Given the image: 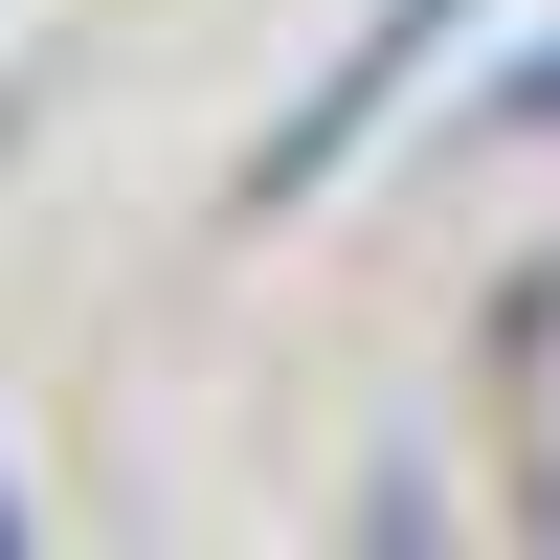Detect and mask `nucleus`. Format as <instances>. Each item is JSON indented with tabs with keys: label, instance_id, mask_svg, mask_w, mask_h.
I'll return each instance as SVG.
<instances>
[{
	"label": "nucleus",
	"instance_id": "obj_1",
	"mask_svg": "<svg viewBox=\"0 0 560 560\" xmlns=\"http://www.w3.org/2000/svg\"><path fill=\"white\" fill-rule=\"evenodd\" d=\"M448 23H471V0H359V23H337V68H314L292 113L247 135V202H269V224H292V202H337V179L382 158V113L448 68Z\"/></svg>",
	"mask_w": 560,
	"mask_h": 560
},
{
	"label": "nucleus",
	"instance_id": "obj_2",
	"mask_svg": "<svg viewBox=\"0 0 560 560\" xmlns=\"http://www.w3.org/2000/svg\"><path fill=\"white\" fill-rule=\"evenodd\" d=\"M471 135H560V45H516V68L471 90Z\"/></svg>",
	"mask_w": 560,
	"mask_h": 560
},
{
	"label": "nucleus",
	"instance_id": "obj_3",
	"mask_svg": "<svg viewBox=\"0 0 560 560\" xmlns=\"http://www.w3.org/2000/svg\"><path fill=\"white\" fill-rule=\"evenodd\" d=\"M0 538H23V493H0Z\"/></svg>",
	"mask_w": 560,
	"mask_h": 560
}]
</instances>
